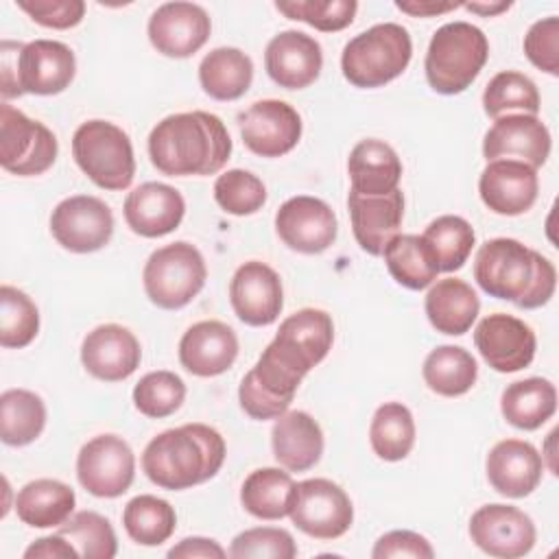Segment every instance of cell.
Masks as SVG:
<instances>
[{"instance_id":"cell-1","label":"cell","mask_w":559,"mask_h":559,"mask_svg":"<svg viewBox=\"0 0 559 559\" xmlns=\"http://www.w3.org/2000/svg\"><path fill=\"white\" fill-rule=\"evenodd\" d=\"M229 155L227 127L210 111L170 114L148 133L151 164L168 177L216 175Z\"/></svg>"},{"instance_id":"cell-2","label":"cell","mask_w":559,"mask_h":559,"mask_svg":"<svg viewBox=\"0 0 559 559\" xmlns=\"http://www.w3.org/2000/svg\"><path fill=\"white\" fill-rule=\"evenodd\" d=\"M474 280L496 299L533 310L550 301L557 288L555 264L515 238H491L474 260Z\"/></svg>"},{"instance_id":"cell-3","label":"cell","mask_w":559,"mask_h":559,"mask_svg":"<svg viewBox=\"0 0 559 559\" xmlns=\"http://www.w3.org/2000/svg\"><path fill=\"white\" fill-rule=\"evenodd\" d=\"M225 439L207 424H186L153 437L142 452V469L162 489L181 491L218 474Z\"/></svg>"},{"instance_id":"cell-4","label":"cell","mask_w":559,"mask_h":559,"mask_svg":"<svg viewBox=\"0 0 559 559\" xmlns=\"http://www.w3.org/2000/svg\"><path fill=\"white\" fill-rule=\"evenodd\" d=\"M489 59L487 35L463 20L448 22L435 31L426 50L428 85L445 96L465 92Z\"/></svg>"},{"instance_id":"cell-5","label":"cell","mask_w":559,"mask_h":559,"mask_svg":"<svg viewBox=\"0 0 559 559\" xmlns=\"http://www.w3.org/2000/svg\"><path fill=\"white\" fill-rule=\"evenodd\" d=\"M413 41L395 22L376 24L352 37L341 55L343 76L362 90L382 87L397 79L411 63Z\"/></svg>"},{"instance_id":"cell-6","label":"cell","mask_w":559,"mask_h":559,"mask_svg":"<svg viewBox=\"0 0 559 559\" xmlns=\"http://www.w3.org/2000/svg\"><path fill=\"white\" fill-rule=\"evenodd\" d=\"M76 166L103 190H124L135 175V157L129 135L114 122L87 120L72 135Z\"/></svg>"},{"instance_id":"cell-7","label":"cell","mask_w":559,"mask_h":559,"mask_svg":"<svg viewBox=\"0 0 559 559\" xmlns=\"http://www.w3.org/2000/svg\"><path fill=\"white\" fill-rule=\"evenodd\" d=\"M205 280V260L201 251L186 240L155 249L142 271L146 297L164 310L188 306L203 290Z\"/></svg>"},{"instance_id":"cell-8","label":"cell","mask_w":559,"mask_h":559,"mask_svg":"<svg viewBox=\"0 0 559 559\" xmlns=\"http://www.w3.org/2000/svg\"><path fill=\"white\" fill-rule=\"evenodd\" d=\"M332 341V317L319 308H301L280 323L275 338L264 347L262 356L304 380V376L328 356Z\"/></svg>"},{"instance_id":"cell-9","label":"cell","mask_w":559,"mask_h":559,"mask_svg":"<svg viewBox=\"0 0 559 559\" xmlns=\"http://www.w3.org/2000/svg\"><path fill=\"white\" fill-rule=\"evenodd\" d=\"M59 153L55 133L15 109L0 105V166L17 177H35L46 173Z\"/></svg>"},{"instance_id":"cell-10","label":"cell","mask_w":559,"mask_h":559,"mask_svg":"<svg viewBox=\"0 0 559 559\" xmlns=\"http://www.w3.org/2000/svg\"><path fill=\"white\" fill-rule=\"evenodd\" d=\"M288 518L310 537L336 539L349 531L354 507L341 485L328 478H308L293 487Z\"/></svg>"},{"instance_id":"cell-11","label":"cell","mask_w":559,"mask_h":559,"mask_svg":"<svg viewBox=\"0 0 559 559\" xmlns=\"http://www.w3.org/2000/svg\"><path fill=\"white\" fill-rule=\"evenodd\" d=\"M135 476V454L118 435H98L76 454V478L96 498L122 496Z\"/></svg>"},{"instance_id":"cell-12","label":"cell","mask_w":559,"mask_h":559,"mask_svg":"<svg viewBox=\"0 0 559 559\" xmlns=\"http://www.w3.org/2000/svg\"><path fill=\"white\" fill-rule=\"evenodd\" d=\"M55 240L72 253L103 249L114 234V214L105 201L92 194H74L59 201L50 214Z\"/></svg>"},{"instance_id":"cell-13","label":"cell","mask_w":559,"mask_h":559,"mask_svg":"<svg viewBox=\"0 0 559 559\" xmlns=\"http://www.w3.org/2000/svg\"><path fill=\"white\" fill-rule=\"evenodd\" d=\"M238 129L245 146L260 157H282L301 138V116L277 98L255 100L238 114Z\"/></svg>"},{"instance_id":"cell-14","label":"cell","mask_w":559,"mask_h":559,"mask_svg":"<svg viewBox=\"0 0 559 559\" xmlns=\"http://www.w3.org/2000/svg\"><path fill=\"white\" fill-rule=\"evenodd\" d=\"M469 537L489 557L515 559L533 550L537 531L522 509L496 502L472 513Z\"/></svg>"},{"instance_id":"cell-15","label":"cell","mask_w":559,"mask_h":559,"mask_svg":"<svg viewBox=\"0 0 559 559\" xmlns=\"http://www.w3.org/2000/svg\"><path fill=\"white\" fill-rule=\"evenodd\" d=\"M275 231L288 249L314 255L332 247L338 234V221L325 201L297 194L280 205L275 214Z\"/></svg>"},{"instance_id":"cell-16","label":"cell","mask_w":559,"mask_h":559,"mask_svg":"<svg viewBox=\"0 0 559 559\" xmlns=\"http://www.w3.org/2000/svg\"><path fill=\"white\" fill-rule=\"evenodd\" d=\"M474 345L493 371L513 373L533 362L537 338L533 328L522 319L507 312H493L476 325Z\"/></svg>"},{"instance_id":"cell-17","label":"cell","mask_w":559,"mask_h":559,"mask_svg":"<svg viewBox=\"0 0 559 559\" xmlns=\"http://www.w3.org/2000/svg\"><path fill=\"white\" fill-rule=\"evenodd\" d=\"M148 41L157 52L186 59L199 52L212 33L210 15L194 2L159 4L148 17Z\"/></svg>"},{"instance_id":"cell-18","label":"cell","mask_w":559,"mask_h":559,"mask_svg":"<svg viewBox=\"0 0 559 559\" xmlns=\"http://www.w3.org/2000/svg\"><path fill=\"white\" fill-rule=\"evenodd\" d=\"M229 301L242 323L253 328L271 325L277 321L284 306L282 280L269 264L249 260L231 275Z\"/></svg>"},{"instance_id":"cell-19","label":"cell","mask_w":559,"mask_h":559,"mask_svg":"<svg viewBox=\"0 0 559 559\" xmlns=\"http://www.w3.org/2000/svg\"><path fill=\"white\" fill-rule=\"evenodd\" d=\"M550 131L537 118L528 114H507L493 120L483 138V155L493 159H520L533 168L546 164L550 155Z\"/></svg>"},{"instance_id":"cell-20","label":"cell","mask_w":559,"mask_h":559,"mask_svg":"<svg viewBox=\"0 0 559 559\" xmlns=\"http://www.w3.org/2000/svg\"><path fill=\"white\" fill-rule=\"evenodd\" d=\"M76 59L70 46L57 39H35L17 52V90L22 94L52 96L70 87Z\"/></svg>"},{"instance_id":"cell-21","label":"cell","mask_w":559,"mask_h":559,"mask_svg":"<svg viewBox=\"0 0 559 559\" xmlns=\"http://www.w3.org/2000/svg\"><path fill=\"white\" fill-rule=\"evenodd\" d=\"M539 192L537 168L520 159H493L480 173L478 194L500 216H518L533 207Z\"/></svg>"},{"instance_id":"cell-22","label":"cell","mask_w":559,"mask_h":559,"mask_svg":"<svg viewBox=\"0 0 559 559\" xmlns=\"http://www.w3.org/2000/svg\"><path fill=\"white\" fill-rule=\"evenodd\" d=\"M142 360V347L135 334L118 323H103L87 332L81 345V362L87 373L105 382L129 378Z\"/></svg>"},{"instance_id":"cell-23","label":"cell","mask_w":559,"mask_h":559,"mask_svg":"<svg viewBox=\"0 0 559 559\" xmlns=\"http://www.w3.org/2000/svg\"><path fill=\"white\" fill-rule=\"evenodd\" d=\"M264 68L273 83L284 90L312 85L323 68L321 44L301 31L277 33L264 50Z\"/></svg>"},{"instance_id":"cell-24","label":"cell","mask_w":559,"mask_h":559,"mask_svg":"<svg viewBox=\"0 0 559 559\" xmlns=\"http://www.w3.org/2000/svg\"><path fill=\"white\" fill-rule=\"evenodd\" d=\"M122 212L133 234L159 238L179 227L186 214V201L173 186L146 181L127 194Z\"/></svg>"},{"instance_id":"cell-25","label":"cell","mask_w":559,"mask_h":559,"mask_svg":"<svg viewBox=\"0 0 559 559\" xmlns=\"http://www.w3.org/2000/svg\"><path fill=\"white\" fill-rule=\"evenodd\" d=\"M238 356V336L223 321H199L179 341L181 367L199 378L225 373Z\"/></svg>"},{"instance_id":"cell-26","label":"cell","mask_w":559,"mask_h":559,"mask_svg":"<svg viewBox=\"0 0 559 559\" xmlns=\"http://www.w3.org/2000/svg\"><path fill=\"white\" fill-rule=\"evenodd\" d=\"M352 231L356 242L369 255H382L397 236L404 218V194L393 190L382 197H362L349 190L347 197Z\"/></svg>"},{"instance_id":"cell-27","label":"cell","mask_w":559,"mask_h":559,"mask_svg":"<svg viewBox=\"0 0 559 559\" xmlns=\"http://www.w3.org/2000/svg\"><path fill=\"white\" fill-rule=\"evenodd\" d=\"M489 485L507 498H524L537 489L544 474V459L537 448L522 439L498 441L487 454Z\"/></svg>"},{"instance_id":"cell-28","label":"cell","mask_w":559,"mask_h":559,"mask_svg":"<svg viewBox=\"0 0 559 559\" xmlns=\"http://www.w3.org/2000/svg\"><path fill=\"white\" fill-rule=\"evenodd\" d=\"M271 448L284 469L306 472L314 467L323 454V430L310 413L286 411L273 424Z\"/></svg>"},{"instance_id":"cell-29","label":"cell","mask_w":559,"mask_h":559,"mask_svg":"<svg viewBox=\"0 0 559 559\" xmlns=\"http://www.w3.org/2000/svg\"><path fill=\"white\" fill-rule=\"evenodd\" d=\"M352 192L362 197H382L397 190L402 179V162L393 146L382 140H360L347 159Z\"/></svg>"},{"instance_id":"cell-30","label":"cell","mask_w":559,"mask_h":559,"mask_svg":"<svg viewBox=\"0 0 559 559\" xmlns=\"http://www.w3.org/2000/svg\"><path fill=\"white\" fill-rule=\"evenodd\" d=\"M424 310L437 332L448 336H461L476 321L480 301L467 282L459 277H445L430 284Z\"/></svg>"},{"instance_id":"cell-31","label":"cell","mask_w":559,"mask_h":559,"mask_svg":"<svg viewBox=\"0 0 559 559\" xmlns=\"http://www.w3.org/2000/svg\"><path fill=\"white\" fill-rule=\"evenodd\" d=\"M74 489L55 478L26 483L15 496L17 518L33 528H57L74 511Z\"/></svg>"},{"instance_id":"cell-32","label":"cell","mask_w":559,"mask_h":559,"mask_svg":"<svg viewBox=\"0 0 559 559\" xmlns=\"http://www.w3.org/2000/svg\"><path fill=\"white\" fill-rule=\"evenodd\" d=\"M253 81V61L234 46L210 50L199 66V83L214 100L240 98Z\"/></svg>"},{"instance_id":"cell-33","label":"cell","mask_w":559,"mask_h":559,"mask_svg":"<svg viewBox=\"0 0 559 559\" xmlns=\"http://www.w3.org/2000/svg\"><path fill=\"white\" fill-rule=\"evenodd\" d=\"M557 411V389L546 378H524L507 384L500 395L502 417L520 430H537Z\"/></svg>"},{"instance_id":"cell-34","label":"cell","mask_w":559,"mask_h":559,"mask_svg":"<svg viewBox=\"0 0 559 559\" xmlns=\"http://www.w3.org/2000/svg\"><path fill=\"white\" fill-rule=\"evenodd\" d=\"M382 255L391 277L408 290H421L430 286L441 273L437 255L424 236L397 234L386 245Z\"/></svg>"},{"instance_id":"cell-35","label":"cell","mask_w":559,"mask_h":559,"mask_svg":"<svg viewBox=\"0 0 559 559\" xmlns=\"http://www.w3.org/2000/svg\"><path fill=\"white\" fill-rule=\"evenodd\" d=\"M421 376L432 393L443 397H459L474 386L478 378V365L467 349L459 345H439L426 356Z\"/></svg>"},{"instance_id":"cell-36","label":"cell","mask_w":559,"mask_h":559,"mask_svg":"<svg viewBox=\"0 0 559 559\" xmlns=\"http://www.w3.org/2000/svg\"><path fill=\"white\" fill-rule=\"evenodd\" d=\"M46 426V406L28 389H7L0 395V439L7 445L33 443Z\"/></svg>"},{"instance_id":"cell-37","label":"cell","mask_w":559,"mask_h":559,"mask_svg":"<svg viewBox=\"0 0 559 559\" xmlns=\"http://www.w3.org/2000/svg\"><path fill=\"white\" fill-rule=\"evenodd\" d=\"M293 478L280 467L253 469L242 487L240 502L258 520H282L288 515V502L293 493Z\"/></svg>"},{"instance_id":"cell-38","label":"cell","mask_w":559,"mask_h":559,"mask_svg":"<svg viewBox=\"0 0 559 559\" xmlns=\"http://www.w3.org/2000/svg\"><path fill=\"white\" fill-rule=\"evenodd\" d=\"M122 524L135 544L159 546L175 533L177 513L168 500L142 493L124 504Z\"/></svg>"},{"instance_id":"cell-39","label":"cell","mask_w":559,"mask_h":559,"mask_svg":"<svg viewBox=\"0 0 559 559\" xmlns=\"http://www.w3.org/2000/svg\"><path fill=\"white\" fill-rule=\"evenodd\" d=\"M369 443L382 461L406 459L415 445L413 413L400 402L378 406L369 426Z\"/></svg>"},{"instance_id":"cell-40","label":"cell","mask_w":559,"mask_h":559,"mask_svg":"<svg viewBox=\"0 0 559 559\" xmlns=\"http://www.w3.org/2000/svg\"><path fill=\"white\" fill-rule=\"evenodd\" d=\"M483 109L489 118H500L507 114H528L537 116L539 111V92L537 85L522 72L504 70L491 76L483 92Z\"/></svg>"},{"instance_id":"cell-41","label":"cell","mask_w":559,"mask_h":559,"mask_svg":"<svg viewBox=\"0 0 559 559\" xmlns=\"http://www.w3.org/2000/svg\"><path fill=\"white\" fill-rule=\"evenodd\" d=\"M421 236L435 251L439 271L443 273L459 271L467 262L476 245L474 227L463 216H454V214L437 216Z\"/></svg>"},{"instance_id":"cell-42","label":"cell","mask_w":559,"mask_h":559,"mask_svg":"<svg viewBox=\"0 0 559 559\" xmlns=\"http://www.w3.org/2000/svg\"><path fill=\"white\" fill-rule=\"evenodd\" d=\"M39 332V310L35 301L20 288L0 286V345L22 349L33 343Z\"/></svg>"},{"instance_id":"cell-43","label":"cell","mask_w":559,"mask_h":559,"mask_svg":"<svg viewBox=\"0 0 559 559\" xmlns=\"http://www.w3.org/2000/svg\"><path fill=\"white\" fill-rule=\"evenodd\" d=\"M57 533L63 535L85 559H114L118 539L109 520L96 511L72 513Z\"/></svg>"},{"instance_id":"cell-44","label":"cell","mask_w":559,"mask_h":559,"mask_svg":"<svg viewBox=\"0 0 559 559\" xmlns=\"http://www.w3.org/2000/svg\"><path fill=\"white\" fill-rule=\"evenodd\" d=\"M186 400V384L175 371H148L133 386V404L135 408L151 417L162 419L179 411Z\"/></svg>"},{"instance_id":"cell-45","label":"cell","mask_w":559,"mask_h":559,"mask_svg":"<svg viewBox=\"0 0 559 559\" xmlns=\"http://www.w3.org/2000/svg\"><path fill=\"white\" fill-rule=\"evenodd\" d=\"M214 199L227 214L249 216L266 203V188L258 175L231 168L216 177Z\"/></svg>"},{"instance_id":"cell-46","label":"cell","mask_w":559,"mask_h":559,"mask_svg":"<svg viewBox=\"0 0 559 559\" xmlns=\"http://www.w3.org/2000/svg\"><path fill=\"white\" fill-rule=\"evenodd\" d=\"M275 9L290 20L306 22L323 33L343 31L354 22L358 2L354 0H288L275 2Z\"/></svg>"},{"instance_id":"cell-47","label":"cell","mask_w":559,"mask_h":559,"mask_svg":"<svg viewBox=\"0 0 559 559\" xmlns=\"http://www.w3.org/2000/svg\"><path fill=\"white\" fill-rule=\"evenodd\" d=\"M297 555V544L293 535L275 526H255L238 533L231 539L229 557H271V559H293Z\"/></svg>"},{"instance_id":"cell-48","label":"cell","mask_w":559,"mask_h":559,"mask_svg":"<svg viewBox=\"0 0 559 559\" xmlns=\"http://www.w3.org/2000/svg\"><path fill=\"white\" fill-rule=\"evenodd\" d=\"M524 55L546 74H559V17L537 20L524 35Z\"/></svg>"},{"instance_id":"cell-49","label":"cell","mask_w":559,"mask_h":559,"mask_svg":"<svg viewBox=\"0 0 559 559\" xmlns=\"http://www.w3.org/2000/svg\"><path fill=\"white\" fill-rule=\"evenodd\" d=\"M17 7L28 13L33 22L57 31L76 26L85 15L83 0H17Z\"/></svg>"},{"instance_id":"cell-50","label":"cell","mask_w":559,"mask_h":559,"mask_svg":"<svg viewBox=\"0 0 559 559\" xmlns=\"http://www.w3.org/2000/svg\"><path fill=\"white\" fill-rule=\"evenodd\" d=\"M373 559H393V557H413V559H432L435 550L430 546V542L415 533V531H389L384 533L373 550H371Z\"/></svg>"},{"instance_id":"cell-51","label":"cell","mask_w":559,"mask_h":559,"mask_svg":"<svg viewBox=\"0 0 559 559\" xmlns=\"http://www.w3.org/2000/svg\"><path fill=\"white\" fill-rule=\"evenodd\" d=\"M238 402H240V408L251 417V419H277L280 415H284L288 411V406L275 402L273 397H269L253 380L251 371L245 373V378L240 380V386H238Z\"/></svg>"},{"instance_id":"cell-52","label":"cell","mask_w":559,"mask_h":559,"mask_svg":"<svg viewBox=\"0 0 559 559\" xmlns=\"http://www.w3.org/2000/svg\"><path fill=\"white\" fill-rule=\"evenodd\" d=\"M26 559H79V550L59 533L48 535V537H39L35 539L26 550H24Z\"/></svg>"},{"instance_id":"cell-53","label":"cell","mask_w":559,"mask_h":559,"mask_svg":"<svg viewBox=\"0 0 559 559\" xmlns=\"http://www.w3.org/2000/svg\"><path fill=\"white\" fill-rule=\"evenodd\" d=\"M227 550L207 537H186L168 550L170 559H223Z\"/></svg>"},{"instance_id":"cell-54","label":"cell","mask_w":559,"mask_h":559,"mask_svg":"<svg viewBox=\"0 0 559 559\" xmlns=\"http://www.w3.org/2000/svg\"><path fill=\"white\" fill-rule=\"evenodd\" d=\"M24 44L4 39L0 46V74H2V98L4 103L9 98L20 96L17 90V52Z\"/></svg>"},{"instance_id":"cell-55","label":"cell","mask_w":559,"mask_h":559,"mask_svg":"<svg viewBox=\"0 0 559 559\" xmlns=\"http://www.w3.org/2000/svg\"><path fill=\"white\" fill-rule=\"evenodd\" d=\"M395 7L413 17H432V15H441V13H448V11H454L459 9L461 4L459 2H435V0H397Z\"/></svg>"},{"instance_id":"cell-56","label":"cell","mask_w":559,"mask_h":559,"mask_svg":"<svg viewBox=\"0 0 559 559\" xmlns=\"http://www.w3.org/2000/svg\"><path fill=\"white\" fill-rule=\"evenodd\" d=\"M461 7H465L467 11H472V13H478V15H498V13H502V11H509L511 9V4L509 2H493V4H483V2H465V4H461Z\"/></svg>"}]
</instances>
